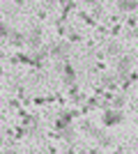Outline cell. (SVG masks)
Instances as JSON below:
<instances>
[{
  "instance_id": "cell-1",
  "label": "cell",
  "mask_w": 138,
  "mask_h": 154,
  "mask_svg": "<svg viewBox=\"0 0 138 154\" xmlns=\"http://www.w3.org/2000/svg\"><path fill=\"white\" fill-rule=\"evenodd\" d=\"M106 117H108V120H106L108 124H115V122H120V115H118V113H108Z\"/></svg>"
},
{
  "instance_id": "cell-2",
  "label": "cell",
  "mask_w": 138,
  "mask_h": 154,
  "mask_svg": "<svg viewBox=\"0 0 138 154\" xmlns=\"http://www.w3.org/2000/svg\"><path fill=\"white\" fill-rule=\"evenodd\" d=\"M2 154H14V152H2Z\"/></svg>"
}]
</instances>
